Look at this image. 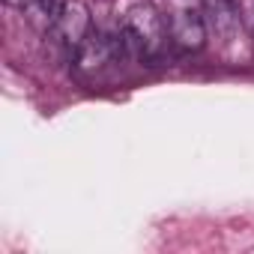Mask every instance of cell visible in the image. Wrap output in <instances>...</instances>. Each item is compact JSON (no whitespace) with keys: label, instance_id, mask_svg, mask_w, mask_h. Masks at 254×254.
Instances as JSON below:
<instances>
[{"label":"cell","instance_id":"cell-4","mask_svg":"<svg viewBox=\"0 0 254 254\" xmlns=\"http://www.w3.org/2000/svg\"><path fill=\"white\" fill-rule=\"evenodd\" d=\"M168 30H171V42L177 51L191 54L200 51L206 42V18H203V6H191V3H174L168 9Z\"/></svg>","mask_w":254,"mask_h":254},{"label":"cell","instance_id":"cell-7","mask_svg":"<svg viewBox=\"0 0 254 254\" xmlns=\"http://www.w3.org/2000/svg\"><path fill=\"white\" fill-rule=\"evenodd\" d=\"M239 9H242V24H245V30L254 36V0H239Z\"/></svg>","mask_w":254,"mask_h":254},{"label":"cell","instance_id":"cell-2","mask_svg":"<svg viewBox=\"0 0 254 254\" xmlns=\"http://www.w3.org/2000/svg\"><path fill=\"white\" fill-rule=\"evenodd\" d=\"M90 30H93V21H90L87 3H81V0H66L63 12L48 24V39L60 51V57L72 63L75 54L81 51L84 39L90 36Z\"/></svg>","mask_w":254,"mask_h":254},{"label":"cell","instance_id":"cell-6","mask_svg":"<svg viewBox=\"0 0 254 254\" xmlns=\"http://www.w3.org/2000/svg\"><path fill=\"white\" fill-rule=\"evenodd\" d=\"M63 6H66V0H36V12L45 18V24H51L63 12Z\"/></svg>","mask_w":254,"mask_h":254},{"label":"cell","instance_id":"cell-1","mask_svg":"<svg viewBox=\"0 0 254 254\" xmlns=\"http://www.w3.org/2000/svg\"><path fill=\"white\" fill-rule=\"evenodd\" d=\"M120 30L132 60L144 66H162L171 57V48H174L171 30L165 15L153 3H135L120 21Z\"/></svg>","mask_w":254,"mask_h":254},{"label":"cell","instance_id":"cell-8","mask_svg":"<svg viewBox=\"0 0 254 254\" xmlns=\"http://www.w3.org/2000/svg\"><path fill=\"white\" fill-rule=\"evenodd\" d=\"M6 3L15 9H30V6H36V0H6Z\"/></svg>","mask_w":254,"mask_h":254},{"label":"cell","instance_id":"cell-5","mask_svg":"<svg viewBox=\"0 0 254 254\" xmlns=\"http://www.w3.org/2000/svg\"><path fill=\"white\" fill-rule=\"evenodd\" d=\"M200 6H203V18H206V30L221 42H233L236 33L245 27L239 0H200Z\"/></svg>","mask_w":254,"mask_h":254},{"label":"cell","instance_id":"cell-3","mask_svg":"<svg viewBox=\"0 0 254 254\" xmlns=\"http://www.w3.org/2000/svg\"><path fill=\"white\" fill-rule=\"evenodd\" d=\"M120 60H129V48H126V39H123V30H90V36L84 39L81 51L75 54V69L84 72V75H96Z\"/></svg>","mask_w":254,"mask_h":254}]
</instances>
